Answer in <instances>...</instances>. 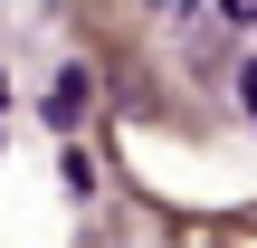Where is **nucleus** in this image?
Returning a JSON list of instances; mask_svg holds the SVG:
<instances>
[{"mask_svg":"<svg viewBox=\"0 0 257 248\" xmlns=\"http://www.w3.org/2000/svg\"><path fill=\"white\" fill-rule=\"evenodd\" d=\"M238 105H248V115H257V57H248V67H238Z\"/></svg>","mask_w":257,"mask_h":248,"instance_id":"f03ea898","label":"nucleus"},{"mask_svg":"<svg viewBox=\"0 0 257 248\" xmlns=\"http://www.w3.org/2000/svg\"><path fill=\"white\" fill-rule=\"evenodd\" d=\"M48 115H57V124H76V115H86V67H67V76L48 86Z\"/></svg>","mask_w":257,"mask_h":248,"instance_id":"f257e3e1","label":"nucleus"}]
</instances>
